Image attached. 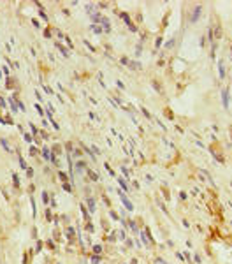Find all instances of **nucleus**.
<instances>
[{
    "label": "nucleus",
    "mask_w": 232,
    "mask_h": 264,
    "mask_svg": "<svg viewBox=\"0 0 232 264\" xmlns=\"http://www.w3.org/2000/svg\"><path fill=\"white\" fill-rule=\"evenodd\" d=\"M86 204H88L90 211H95V199L93 197H86Z\"/></svg>",
    "instance_id": "obj_4"
},
{
    "label": "nucleus",
    "mask_w": 232,
    "mask_h": 264,
    "mask_svg": "<svg viewBox=\"0 0 232 264\" xmlns=\"http://www.w3.org/2000/svg\"><path fill=\"white\" fill-rule=\"evenodd\" d=\"M0 106H2V107H5V100H4L2 97H0Z\"/></svg>",
    "instance_id": "obj_30"
},
{
    "label": "nucleus",
    "mask_w": 232,
    "mask_h": 264,
    "mask_svg": "<svg viewBox=\"0 0 232 264\" xmlns=\"http://www.w3.org/2000/svg\"><path fill=\"white\" fill-rule=\"evenodd\" d=\"M92 263H93V264H99V263H100V257L93 255V257H92Z\"/></svg>",
    "instance_id": "obj_19"
},
{
    "label": "nucleus",
    "mask_w": 232,
    "mask_h": 264,
    "mask_svg": "<svg viewBox=\"0 0 232 264\" xmlns=\"http://www.w3.org/2000/svg\"><path fill=\"white\" fill-rule=\"evenodd\" d=\"M218 70H220V78H225V63H223V62H220Z\"/></svg>",
    "instance_id": "obj_7"
},
{
    "label": "nucleus",
    "mask_w": 232,
    "mask_h": 264,
    "mask_svg": "<svg viewBox=\"0 0 232 264\" xmlns=\"http://www.w3.org/2000/svg\"><path fill=\"white\" fill-rule=\"evenodd\" d=\"M56 46H58V49H60V53H62V55H63V56H69V53H67V49H65V48H63V46H62V44H60V42H58V44H56Z\"/></svg>",
    "instance_id": "obj_11"
},
{
    "label": "nucleus",
    "mask_w": 232,
    "mask_h": 264,
    "mask_svg": "<svg viewBox=\"0 0 232 264\" xmlns=\"http://www.w3.org/2000/svg\"><path fill=\"white\" fill-rule=\"evenodd\" d=\"M0 143H2V146H4V150H5V152H11V146H9V143H7V139H5V137H2V139H0Z\"/></svg>",
    "instance_id": "obj_8"
},
{
    "label": "nucleus",
    "mask_w": 232,
    "mask_h": 264,
    "mask_svg": "<svg viewBox=\"0 0 232 264\" xmlns=\"http://www.w3.org/2000/svg\"><path fill=\"white\" fill-rule=\"evenodd\" d=\"M12 180H14V185L19 187V178H18V174H12Z\"/></svg>",
    "instance_id": "obj_15"
},
{
    "label": "nucleus",
    "mask_w": 232,
    "mask_h": 264,
    "mask_svg": "<svg viewBox=\"0 0 232 264\" xmlns=\"http://www.w3.org/2000/svg\"><path fill=\"white\" fill-rule=\"evenodd\" d=\"M118 194H120V197H121V201H123V204L127 206V210H128V211H132V210H134V206H132V203H130V201H128V199L125 197V194H123V192H118Z\"/></svg>",
    "instance_id": "obj_1"
},
{
    "label": "nucleus",
    "mask_w": 232,
    "mask_h": 264,
    "mask_svg": "<svg viewBox=\"0 0 232 264\" xmlns=\"http://www.w3.org/2000/svg\"><path fill=\"white\" fill-rule=\"evenodd\" d=\"M72 153H74V155H76V157H79V155H81V150H74V152H72Z\"/></svg>",
    "instance_id": "obj_29"
},
{
    "label": "nucleus",
    "mask_w": 232,
    "mask_h": 264,
    "mask_svg": "<svg viewBox=\"0 0 232 264\" xmlns=\"http://www.w3.org/2000/svg\"><path fill=\"white\" fill-rule=\"evenodd\" d=\"M86 173H88V176L92 178V181H99V176H97V173H93L92 169H86Z\"/></svg>",
    "instance_id": "obj_5"
},
{
    "label": "nucleus",
    "mask_w": 232,
    "mask_h": 264,
    "mask_svg": "<svg viewBox=\"0 0 232 264\" xmlns=\"http://www.w3.org/2000/svg\"><path fill=\"white\" fill-rule=\"evenodd\" d=\"M39 14H40V18H44V19H48V14H46V12H44V11H42V9H40V11H39Z\"/></svg>",
    "instance_id": "obj_21"
},
{
    "label": "nucleus",
    "mask_w": 232,
    "mask_h": 264,
    "mask_svg": "<svg viewBox=\"0 0 232 264\" xmlns=\"http://www.w3.org/2000/svg\"><path fill=\"white\" fill-rule=\"evenodd\" d=\"M84 166H86V164H84V162H81V160H79V162H77V164H76V169H77V171H84V169H86V167H84Z\"/></svg>",
    "instance_id": "obj_12"
},
{
    "label": "nucleus",
    "mask_w": 232,
    "mask_h": 264,
    "mask_svg": "<svg viewBox=\"0 0 232 264\" xmlns=\"http://www.w3.org/2000/svg\"><path fill=\"white\" fill-rule=\"evenodd\" d=\"M18 160H19V167L21 169H28V166H26V162H25V159L21 155H18Z\"/></svg>",
    "instance_id": "obj_9"
},
{
    "label": "nucleus",
    "mask_w": 232,
    "mask_h": 264,
    "mask_svg": "<svg viewBox=\"0 0 232 264\" xmlns=\"http://www.w3.org/2000/svg\"><path fill=\"white\" fill-rule=\"evenodd\" d=\"M26 174L32 178V176H33V169H30V167H28V169H26Z\"/></svg>",
    "instance_id": "obj_26"
},
{
    "label": "nucleus",
    "mask_w": 232,
    "mask_h": 264,
    "mask_svg": "<svg viewBox=\"0 0 232 264\" xmlns=\"http://www.w3.org/2000/svg\"><path fill=\"white\" fill-rule=\"evenodd\" d=\"M30 129H32V134H35V136H37V134H39V130H37V129H35V127H33V125H32V123H30Z\"/></svg>",
    "instance_id": "obj_23"
},
{
    "label": "nucleus",
    "mask_w": 232,
    "mask_h": 264,
    "mask_svg": "<svg viewBox=\"0 0 232 264\" xmlns=\"http://www.w3.org/2000/svg\"><path fill=\"white\" fill-rule=\"evenodd\" d=\"M30 155H37V148L32 146V148H30Z\"/></svg>",
    "instance_id": "obj_25"
},
{
    "label": "nucleus",
    "mask_w": 232,
    "mask_h": 264,
    "mask_svg": "<svg viewBox=\"0 0 232 264\" xmlns=\"http://www.w3.org/2000/svg\"><path fill=\"white\" fill-rule=\"evenodd\" d=\"M199 174H201V176H202V178H204V180H206V181H211V178H209V174H208V173H206V171H201V173H199Z\"/></svg>",
    "instance_id": "obj_13"
},
{
    "label": "nucleus",
    "mask_w": 232,
    "mask_h": 264,
    "mask_svg": "<svg viewBox=\"0 0 232 264\" xmlns=\"http://www.w3.org/2000/svg\"><path fill=\"white\" fill-rule=\"evenodd\" d=\"M40 155H42L46 160H51V155H53V153H51L49 148H42V150H40Z\"/></svg>",
    "instance_id": "obj_3"
},
{
    "label": "nucleus",
    "mask_w": 232,
    "mask_h": 264,
    "mask_svg": "<svg viewBox=\"0 0 232 264\" xmlns=\"http://www.w3.org/2000/svg\"><path fill=\"white\" fill-rule=\"evenodd\" d=\"M42 201H44V204H48V203H49V196H48V192H42Z\"/></svg>",
    "instance_id": "obj_14"
},
{
    "label": "nucleus",
    "mask_w": 232,
    "mask_h": 264,
    "mask_svg": "<svg viewBox=\"0 0 232 264\" xmlns=\"http://www.w3.org/2000/svg\"><path fill=\"white\" fill-rule=\"evenodd\" d=\"M223 106H229V90H223Z\"/></svg>",
    "instance_id": "obj_10"
},
{
    "label": "nucleus",
    "mask_w": 232,
    "mask_h": 264,
    "mask_svg": "<svg viewBox=\"0 0 232 264\" xmlns=\"http://www.w3.org/2000/svg\"><path fill=\"white\" fill-rule=\"evenodd\" d=\"M118 181H120V185H121V187H123V189H125V190H127V189H128V187H127V183H125V180H123V178H118Z\"/></svg>",
    "instance_id": "obj_16"
},
{
    "label": "nucleus",
    "mask_w": 232,
    "mask_h": 264,
    "mask_svg": "<svg viewBox=\"0 0 232 264\" xmlns=\"http://www.w3.org/2000/svg\"><path fill=\"white\" fill-rule=\"evenodd\" d=\"M220 35H222V28H220V25L216 23V25H215V39H220Z\"/></svg>",
    "instance_id": "obj_6"
},
{
    "label": "nucleus",
    "mask_w": 232,
    "mask_h": 264,
    "mask_svg": "<svg viewBox=\"0 0 232 264\" xmlns=\"http://www.w3.org/2000/svg\"><path fill=\"white\" fill-rule=\"evenodd\" d=\"M160 44H162V37H158V39H157V41H155V46H157V48H158V46H160Z\"/></svg>",
    "instance_id": "obj_24"
},
{
    "label": "nucleus",
    "mask_w": 232,
    "mask_h": 264,
    "mask_svg": "<svg viewBox=\"0 0 232 264\" xmlns=\"http://www.w3.org/2000/svg\"><path fill=\"white\" fill-rule=\"evenodd\" d=\"M18 107H19V111H25V106H23L21 100H18Z\"/></svg>",
    "instance_id": "obj_22"
},
{
    "label": "nucleus",
    "mask_w": 232,
    "mask_h": 264,
    "mask_svg": "<svg viewBox=\"0 0 232 264\" xmlns=\"http://www.w3.org/2000/svg\"><path fill=\"white\" fill-rule=\"evenodd\" d=\"M201 11H202V7H201V5H197V7L194 9V14H192V18H190V21H192V23H194V21H197V18H199Z\"/></svg>",
    "instance_id": "obj_2"
},
{
    "label": "nucleus",
    "mask_w": 232,
    "mask_h": 264,
    "mask_svg": "<svg viewBox=\"0 0 232 264\" xmlns=\"http://www.w3.org/2000/svg\"><path fill=\"white\" fill-rule=\"evenodd\" d=\"M93 252H95V254H100V252H102V247H100V245H95V247H93Z\"/></svg>",
    "instance_id": "obj_17"
},
{
    "label": "nucleus",
    "mask_w": 232,
    "mask_h": 264,
    "mask_svg": "<svg viewBox=\"0 0 232 264\" xmlns=\"http://www.w3.org/2000/svg\"><path fill=\"white\" fill-rule=\"evenodd\" d=\"M130 67H132V69H139V67H141V63H137V62H130Z\"/></svg>",
    "instance_id": "obj_18"
},
{
    "label": "nucleus",
    "mask_w": 232,
    "mask_h": 264,
    "mask_svg": "<svg viewBox=\"0 0 232 264\" xmlns=\"http://www.w3.org/2000/svg\"><path fill=\"white\" fill-rule=\"evenodd\" d=\"M25 141H28V143H30V141H32V136H30V134H25Z\"/></svg>",
    "instance_id": "obj_27"
},
{
    "label": "nucleus",
    "mask_w": 232,
    "mask_h": 264,
    "mask_svg": "<svg viewBox=\"0 0 232 264\" xmlns=\"http://www.w3.org/2000/svg\"><path fill=\"white\" fill-rule=\"evenodd\" d=\"M44 92H46V93H49V95H51V88H48V86H46V85H44Z\"/></svg>",
    "instance_id": "obj_28"
},
{
    "label": "nucleus",
    "mask_w": 232,
    "mask_h": 264,
    "mask_svg": "<svg viewBox=\"0 0 232 264\" xmlns=\"http://www.w3.org/2000/svg\"><path fill=\"white\" fill-rule=\"evenodd\" d=\"M58 176H60V180H62V181H65V180H67V174H65V173H62V171H60V174H58Z\"/></svg>",
    "instance_id": "obj_20"
}]
</instances>
